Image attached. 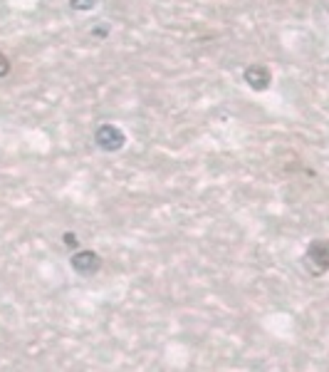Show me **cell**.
I'll use <instances>...</instances> for the list:
<instances>
[{"label":"cell","instance_id":"52a82bcc","mask_svg":"<svg viewBox=\"0 0 329 372\" xmlns=\"http://www.w3.org/2000/svg\"><path fill=\"white\" fill-rule=\"evenodd\" d=\"M8 74H10V60H8V55L0 50V80L8 77Z\"/></svg>","mask_w":329,"mask_h":372},{"label":"cell","instance_id":"ba28073f","mask_svg":"<svg viewBox=\"0 0 329 372\" xmlns=\"http://www.w3.org/2000/svg\"><path fill=\"white\" fill-rule=\"evenodd\" d=\"M109 35V27H94L92 30V37H106Z\"/></svg>","mask_w":329,"mask_h":372},{"label":"cell","instance_id":"5b68a950","mask_svg":"<svg viewBox=\"0 0 329 372\" xmlns=\"http://www.w3.org/2000/svg\"><path fill=\"white\" fill-rule=\"evenodd\" d=\"M97 6V0H69V8L77 13H87Z\"/></svg>","mask_w":329,"mask_h":372},{"label":"cell","instance_id":"6da1fadb","mask_svg":"<svg viewBox=\"0 0 329 372\" xmlns=\"http://www.w3.org/2000/svg\"><path fill=\"white\" fill-rule=\"evenodd\" d=\"M304 268L312 273L314 278H322L329 268V244L324 239L312 241L304 253Z\"/></svg>","mask_w":329,"mask_h":372},{"label":"cell","instance_id":"3957f363","mask_svg":"<svg viewBox=\"0 0 329 372\" xmlns=\"http://www.w3.org/2000/svg\"><path fill=\"white\" fill-rule=\"evenodd\" d=\"M69 266H72V271L75 273L90 278V276H94V273H99L102 258L97 251H77V253L69 258Z\"/></svg>","mask_w":329,"mask_h":372},{"label":"cell","instance_id":"8992f818","mask_svg":"<svg viewBox=\"0 0 329 372\" xmlns=\"http://www.w3.org/2000/svg\"><path fill=\"white\" fill-rule=\"evenodd\" d=\"M62 244L67 246V248L75 251L77 246H80V239H77V234H72V231H64V234H62Z\"/></svg>","mask_w":329,"mask_h":372},{"label":"cell","instance_id":"7a4b0ae2","mask_svg":"<svg viewBox=\"0 0 329 372\" xmlns=\"http://www.w3.org/2000/svg\"><path fill=\"white\" fill-rule=\"evenodd\" d=\"M94 144L102 152H119L127 144V134L117 127V124H99L94 132Z\"/></svg>","mask_w":329,"mask_h":372},{"label":"cell","instance_id":"277c9868","mask_svg":"<svg viewBox=\"0 0 329 372\" xmlns=\"http://www.w3.org/2000/svg\"><path fill=\"white\" fill-rule=\"evenodd\" d=\"M243 80L248 82L250 90L265 92L267 87H270V82H272V74H270V69H267L265 65H248V67H245V72H243Z\"/></svg>","mask_w":329,"mask_h":372}]
</instances>
